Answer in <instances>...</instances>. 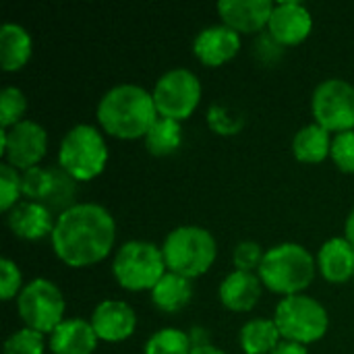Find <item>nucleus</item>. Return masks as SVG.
<instances>
[{"mask_svg":"<svg viewBox=\"0 0 354 354\" xmlns=\"http://www.w3.org/2000/svg\"><path fill=\"white\" fill-rule=\"evenodd\" d=\"M54 187V168H29L21 176V191L27 199L44 203Z\"/></svg>","mask_w":354,"mask_h":354,"instance_id":"obj_26","label":"nucleus"},{"mask_svg":"<svg viewBox=\"0 0 354 354\" xmlns=\"http://www.w3.org/2000/svg\"><path fill=\"white\" fill-rule=\"evenodd\" d=\"M162 253L168 272L193 280L214 266L218 245L214 234L201 226H178L166 236Z\"/></svg>","mask_w":354,"mask_h":354,"instance_id":"obj_4","label":"nucleus"},{"mask_svg":"<svg viewBox=\"0 0 354 354\" xmlns=\"http://www.w3.org/2000/svg\"><path fill=\"white\" fill-rule=\"evenodd\" d=\"M48 151V133L41 124L33 120H21L10 129L0 131V153H4L6 164L17 170L35 168Z\"/></svg>","mask_w":354,"mask_h":354,"instance_id":"obj_11","label":"nucleus"},{"mask_svg":"<svg viewBox=\"0 0 354 354\" xmlns=\"http://www.w3.org/2000/svg\"><path fill=\"white\" fill-rule=\"evenodd\" d=\"M108 147L102 133L91 124L73 127L60 141L58 166L75 180H91L104 172Z\"/></svg>","mask_w":354,"mask_h":354,"instance_id":"obj_5","label":"nucleus"},{"mask_svg":"<svg viewBox=\"0 0 354 354\" xmlns=\"http://www.w3.org/2000/svg\"><path fill=\"white\" fill-rule=\"evenodd\" d=\"M330 156L342 172L354 174V129L338 133L332 139V153Z\"/></svg>","mask_w":354,"mask_h":354,"instance_id":"obj_32","label":"nucleus"},{"mask_svg":"<svg viewBox=\"0 0 354 354\" xmlns=\"http://www.w3.org/2000/svg\"><path fill=\"white\" fill-rule=\"evenodd\" d=\"M19 195H23V191H21V174L10 164L2 162L0 164V209L10 212L12 207H17Z\"/></svg>","mask_w":354,"mask_h":354,"instance_id":"obj_30","label":"nucleus"},{"mask_svg":"<svg viewBox=\"0 0 354 354\" xmlns=\"http://www.w3.org/2000/svg\"><path fill=\"white\" fill-rule=\"evenodd\" d=\"M263 282L253 272H230L220 284V301L226 309L245 313L251 311L261 299Z\"/></svg>","mask_w":354,"mask_h":354,"instance_id":"obj_16","label":"nucleus"},{"mask_svg":"<svg viewBox=\"0 0 354 354\" xmlns=\"http://www.w3.org/2000/svg\"><path fill=\"white\" fill-rule=\"evenodd\" d=\"M193 299V284L189 278L166 272L164 278L151 290V303L162 313H176L185 309Z\"/></svg>","mask_w":354,"mask_h":354,"instance_id":"obj_21","label":"nucleus"},{"mask_svg":"<svg viewBox=\"0 0 354 354\" xmlns=\"http://www.w3.org/2000/svg\"><path fill=\"white\" fill-rule=\"evenodd\" d=\"M54 224V214L37 201L19 203L8 212V228L25 241H39L48 234L52 236Z\"/></svg>","mask_w":354,"mask_h":354,"instance_id":"obj_17","label":"nucleus"},{"mask_svg":"<svg viewBox=\"0 0 354 354\" xmlns=\"http://www.w3.org/2000/svg\"><path fill=\"white\" fill-rule=\"evenodd\" d=\"M158 118L153 93L135 83H122L108 89L97 104L100 127L116 139L145 137Z\"/></svg>","mask_w":354,"mask_h":354,"instance_id":"obj_2","label":"nucleus"},{"mask_svg":"<svg viewBox=\"0 0 354 354\" xmlns=\"http://www.w3.org/2000/svg\"><path fill=\"white\" fill-rule=\"evenodd\" d=\"M97 334L91 328V322L83 319H64L50 334V351L54 354H93L97 346Z\"/></svg>","mask_w":354,"mask_h":354,"instance_id":"obj_18","label":"nucleus"},{"mask_svg":"<svg viewBox=\"0 0 354 354\" xmlns=\"http://www.w3.org/2000/svg\"><path fill=\"white\" fill-rule=\"evenodd\" d=\"M207 124L214 133L230 137L243 131L245 127V116L224 104H212L207 110Z\"/></svg>","mask_w":354,"mask_h":354,"instance_id":"obj_27","label":"nucleus"},{"mask_svg":"<svg viewBox=\"0 0 354 354\" xmlns=\"http://www.w3.org/2000/svg\"><path fill=\"white\" fill-rule=\"evenodd\" d=\"M257 276L272 292L284 297L303 295L315 278V257L303 245L282 243L266 251Z\"/></svg>","mask_w":354,"mask_h":354,"instance_id":"obj_3","label":"nucleus"},{"mask_svg":"<svg viewBox=\"0 0 354 354\" xmlns=\"http://www.w3.org/2000/svg\"><path fill=\"white\" fill-rule=\"evenodd\" d=\"M272 0H220L218 12L230 29L239 33H257L270 25Z\"/></svg>","mask_w":354,"mask_h":354,"instance_id":"obj_15","label":"nucleus"},{"mask_svg":"<svg viewBox=\"0 0 354 354\" xmlns=\"http://www.w3.org/2000/svg\"><path fill=\"white\" fill-rule=\"evenodd\" d=\"M193 342L191 336L178 328H164L158 330L147 342L143 354H191Z\"/></svg>","mask_w":354,"mask_h":354,"instance_id":"obj_25","label":"nucleus"},{"mask_svg":"<svg viewBox=\"0 0 354 354\" xmlns=\"http://www.w3.org/2000/svg\"><path fill=\"white\" fill-rule=\"evenodd\" d=\"M315 122L326 131L344 133L354 129V85L344 79L322 81L311 97Z\"/></svg>","mask_w":354,"mask_h":354,"instance_id":"obj_10","label":"nucleus"},{"mask_svg":"<svg viewBox=\"0 0 354 354\" xmlns=\"http://www.w3.org/2000/svg\"><path fill=\"white\" fill-rule=\"evenodd\" d=\"M52 249L68 268H89L106 259L116 241V222L100 203H77L56 218Z\"/></svg>","mask_w":354,"mask_h":354,"instance_id":"obj_1","label":"nucleus"},{"mask_svg":"<svg viewBox=\"0 0 354 354\" xmlns=\"http://www.w3.org/2000/svg\"><path fill=\"white\" fill-rule=\"evenodd\" d=\"M91 328L104 342H122L133 336L137 315L133 307L122 301H104L91 313Z\"/></svg>","mask_w":354,"mask_h":354,"instance_id":"obj_14","label":"nucleus"},{"mask_svg":"<svg viewBox=\"0 0 354 354\" xmlns=\"http://www.w3.org/2000/svg\"><path fill=\"white\" fill-rule=\"evenodd\" d=\"M274 322L284 340L299 344H311L322 340L330 328L326 307L307 295L284 297L276 307Z\"/></svg>","mask_w":354,"mask_h":354,"instance_id":"obj_7","label":"nucleus"},{"mask_svg":"<svg viewBox=\"0 0 354 354\" xmlns=\"http://www.w3.org/2000/svg\"><path fill=\"white\" fill-rule=\"evenodd\" d=\"M44 334L23 328L6 338L4 354H44Z\"/></svg>","mask_w":354,"mask_h":354,"instance_id":"obj_29","label":"nucleus"},{"mask_svg":"<svg viewBox=\"0 0 354 354\" xmlns=\"http://www.w3.org/2000/svg\"><path fill=\"white\" fill-rule=\"evenodd\" d=\"M272 354H309L305 344H299V342H290V340H282Z\"/></svg>","mask_w":354,"mask_h":354,"instance_id":"obj_34","label":"nucleus"},{"mask_svg":"<svg viewBox=\"0 0 354 354\" xmlns=\"http://www.w3.org/2000/svg\"><path fill=\"white\" fill-rule=\"evenodd\" d=\"M64 309L66 303L60 288L46 278L31 280L17 297V311L23 324L39 334H52L64 322Z\"/></svg>","mask_w":354,"mask_h":354,"instance_id":"obj_8","label":"nucleus"},{"mask_svg":"<svg viewBox=\"0 0 354 354\" xmlns=\"http://www.w3.org/2000/svg\"><path fill=\"white\" fill-rule=\"evenodd\" d=\"M27 110V97L17 87H4L0 93V127L6 131L23 120Z\"/></svg>","mask_w":354,"mask_h":354,"instance_id":"obj_28","label":"nucleus"},{"mask_svg":"<svg viewBox=\"0 0 354 354\" xmlns=\"http://www.w3.org/2000/svg\"><path fill=\"white\" fill-rule=\"evenodd\" d=\"M201 100L199 77L189 68H172L164 73L153 87V102L162 118L185 120Z\"/></svg>","mask_w":354,"mask_h":354,"instance_id":"obj_9","label":"nucleus"},{"mask_svg":"<svg viewBox=\"0 0 354 354\" xmlns=\"http://www.w3.org/2000/svg\"><path fill=\"white\" fill-rule=\"evenodd\" d=\"M191 354H226L224 351H220V348H216V346H212V344H205V346H197V348H193V353Z\"/></svg>","mask_w":354,"mask_h":354,"instance_id":"obj_36","label":"nucleus"},{"mask_svg":"<svg viewBox=\"0 0 354 354\" xmlns=\"http://www.w3.org/2000/svg\"><path fill=\"white\" fill-rule=\"evenodd\" d=\"M33 52L31 35L17 23H4L0 29V64L2 71L12 73L23 68Z\"/></svg>","mask_w":354,"mask_h":354,"instance_id":"obj_20","label":"nucleus"},{"mask_svg":"<svg viewBox=\"0 0 354 354\" xmlns=\"http://www.w3.org/2000/svg\"><path fill=\"white\" fill-rule=\"evenodd\" d=\"M145 147L151 156H170L183 143V129L178 120L172 118H158L153 127L143 137Z\"/></svg>","mask_w":354,"mask_h":354,"instance_id":"obj_24","label":"nucleus"},{"mask_svg":"<svg viewBox=\"0 0 354 354\" xmlns=\"http://www.w3.org/2000/svg\"><path fill=\"white\" fill-rule=\"evenodd\" d=\"M317 268L332 284H344L354 276V247L342 236L330 239L317 253Z\"/></svg>","mask_w":354,"mask_h":354,"instance_id":"obj_19","label":"nucleus"},{"mask_svg":"<svg viewBox=\"0 0 354 354\" xmlns=\"http://www.w3.org/2000/svg\"><path fill=\"white\" fill-rule=\"evenodd\" d=\"M23 280H21V270L17 263L8 257L0 259V297L2 301H10L17 292H21Z\"/></svg>","mask_w":354,"mask_h":354,"instance_id":"obj_33","label":"nucleus"},{"mask_svg":"<svg viewBox=\"0 0 354 354\" xmlns=\"http://www.w3.org/2000/svg\"><path fill=\"white\" fill-rule=\"evenodd\" d=\"M266 253L261 249L259 243L255 241H243L234 247V253H232V263L236 270L241 272H259L261 268V261H263Z\"/></svg>","mask_w":354,"mask_h":354,"instance_id":"obj_31","label":"nucleus"},{"mask_svg":"<svg viewBox=\"0 0 354 354\" xmlns=\"http://www.w3.org/2000/svg\"><path fill=\"white\" fill-rule=\"evenodd\" d=\"M313 29V17L305 4L297 0H282L274 4L268 33L282 46H297L309 37Z\"/></svg>","mask_w":354,"mask_h":354,"instance_id":"obj_12","label":"nucleus"},{"mask_svg":"<svg viewBox=\"0 0 354 354\" xmlns=\"http://www.w3.org/2000/svg\"><path fill=\"white\" fill-rule=\"evenodd\" d=\"M241 50V35L239 31L230 29L228 25H209L201 29L193 41L195 56L207 66H222L232 60Z\"/></svg>","mask_w":354,"mask_h":354,"instance_id":"obj_13","label":"nucleus"},{"mask_svg":"<svg viewBox=\"0 0 354 354\" xmlns=\"http://www.w3.org/2000/svg\"><path fill=\"white\" fill-rule=\"evenodd\" d=\"M166 270L168 268L162 249L147 241L124 243L112 261V274L116 282L131 292L153 290V286L164 278Z\"/></svg>","mask_w":354,"mask_h":354,"instance_id":"obj_6","label":"nucleus"},{"mask_svg":"<svg viewBox=\"0 0 354 354\" xmlns=\"http://www.w3.org/2000/svg\"><path fill=\"white\" fill-rule=\"evenodd\" d=\"M292 153L299 162L319 164L332 153V137L322 124L313 122L303 127L292 139Z\"/></svg>","mask_w":354,"mask_h":354,"instance_id":"obj_22","label":"nucleus"},{"mask_svg":"<svg viewBox=\"0 0 354 354\" xmlns=\"http://www.w3.org/2000/svg\"><path fill=\"white\" fill-rule=\"evenodd\" d=\"M344 234H346L344 239H346V241H348V243H351V245H353V247H354V209H353V212H351V216L346 218Z\"/></svg>","mask_w":354,"mask_h":354,"instance_id":"obj_35","label":"nucleus"},{"mask_svg":"<svg viewBox=\"0 0 354 354\" xmlns=\"http://www.w3.org/2000/svg\"><path fill=\"white\" fill-rule=\"evenodd\" d=\"M280 330L274 319H251L241 330V348L245 354H272V351L282 342Z\"/></svg>","mask_w":354,"mask_h":354,"instance_id":"obj_23","label":"nucleus"}]
</instances>
